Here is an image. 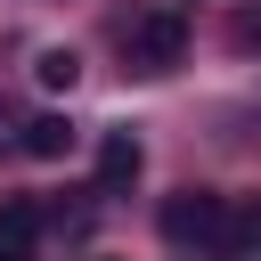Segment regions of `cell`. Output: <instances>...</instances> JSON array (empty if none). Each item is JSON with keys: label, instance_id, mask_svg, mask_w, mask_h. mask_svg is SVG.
<instances>
[{"label": "cell", "instance_id": "obj_1", "mask_svg": "<svg viewBox=\"0 0 261 261\" xmlns=\"http://www.w3.org/2000/svg\"><path fill=\"white\" fill-rule=\"evenodd\" d=\"M179 57H188V16L179 8H139L122 24V65L130 73H171Z\"/></svg>", "mask_w": 261, "mask_h": 261}, {"label": "cell", "instance_id": "obj_2", "mask_svg": "<svg viewBox=\"0 0 261 261\" xmlns=\"http://www.w3.org/2000/svg\"><path fill=\"white\" fill-rule=\"evenodd\" d=\"M220 220H228V196H212V188H179V196L163 204L155 228H163V245H179V253L204 261V253L220 245Z\"/></svg>", "mask_w": 261, "mask_h": 261}, {"label": "cell", "instance_id": "obj_3", "mask_svg": "<svg viewBox=\"0 0 261 261\" xmlns=\"http://www.w3.org/2000/svg\"><path fill=\"white\" fill-rule=\"evenodd\" d=\"M139 171H147V147H139L130 130H106V139H98V196H122Z\"/></svg>", "mask_w": 261, "mask_h": 261}, {"label": "cell", "instance_id": "obj_4", "mask_svg": "<svg viewBox=\"0 0 261 261\" xmlns=\"http://www.w3.org/2000/svg\"><path fill=\"white\" fill-rule=\"evenodd\" d=\"M204 261H261V204H237L228 196V220H220V245Z\"/></svg>", "mask_w": 261, "mask_h": 261}, {"label": "cell", "instance_id": "obj_5", "mask_svg": "<svg viewBox=\"0 0 261 261\" xmlns=\"http://www.w3.org/2000/svg\"><path fill=\"white\" fill-rule=\"evenodd\" d=\"M33 237H41V204L33 196L0 204V261H33Z\"/></svg>", "mask_w": 261, "mask_h": 261}, {"label": "cell", "instance_id": "obj_6", "mask_svg": "<svg viewBox=\"0 0 261 261\" xmlns=\"http://www.w3.org/2000/svg\"><path fill=\"white\" fill-rule=\"evenodd\" d=\"M16 147H24L33 163H57V155L73 147V122H65V114H33V122L16 130Z\"/></svg>", "mask_w": 261, "mask_h": 261}, {"label": "cell", "instance_id": "obj_7", "mask_svg": "<svg viewBox=\"0 0 261 261\" xmlns=\"http://www.w3.org/2000/svg\"><path fill=\"white\" fill-rule=\"evenodd\" d=\"M73 73H82L73 49H41V57H33V82H41V90H73Z\"/></svg>", "mask_w": 261, "mask_h": 261}, {"label": "cell", "instance_id": "obj_8", "mask_svg": "<svg viewBox=\"0 0 261 261\" xmlns=\"http://www.w3.org/2000/svg\"><path fill=\"white\" fill-rule=\"evenodd\" d=\"M237 41H245V49H261V8H253V16H237Z\"/></svg>", "mask_w": 261, "mask_h": 261}]
</instances>
